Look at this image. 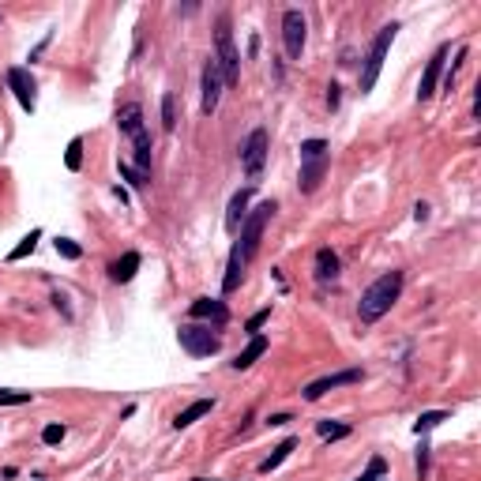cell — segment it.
<instances>
[{"label": "cell", "mask_w": 481, "mask_h": 481, "mask_svg": "<svg viewBox=\"0 0 481 481\" xmlns=\"http://www.w3.org/2000/svg\"><path fill=\"white\" fill-rule=\"evenodd\" d=\"M399 293H402V271H387L380 275L373 286H368L365 293H361V301H357V316L361 323H376L384 316V312H391V304L399 301Z\"/></svg>", "instance_id": "6da1fadb"}, {"label": "cell", "mask_w": 481, "mask_h": 481, "mask_svg": "<svg viewBox=\"0 0 481 481\" xmlns=\"http://www.w3.org/2000/svg\"><path fill=\"white\" fill-rule=\"evenodd\" d=\"M271 215H275V203L267 199V203H260L256 211H248L245 222H241V241H237L234 248H237V256H241L245 263L252 260L256 248H260V241H263V226L271 222Z\"/></svg>", "instance_id": "7a4b0ae2"}, {"label": "cell", "mask_w": 481, "mask_h": 481, "mask_svg": "<svg viewBox=\"0 0 481 481\" xmlns=\"http://www.w3.org/2000/svg\"><path fill=\"white\" fill-rule=\"evenodd\" d=\"M395 34H399V23H387V26H380V34H376L373 49H368L365 68H361V95H368V90L376 87V79H380V72H384V60H387V49H391Z\"/></svg>", "instance_id": "3957f363"}, {"label": "cell", "mask_w": 481, "mask_h": 481, "mask_svg": "<svg viewBox=\"0 0 481 481\" xmlns=\"http://www.w3.org/2000/svg\"><path fill=\"white\" fill-rule=\"evenodd\" d=\"M323 173H327V143L304 140L301 143V192H316Z\"/></svg>", "instance_id": "277c9868"}, {"label": "cell", "mask_w": 481, "mask_h": 481, "mask_svg": "<svg viewBox=\"0 0 481 481\" xmlns=\"http://www.w3.org/2000/svg\"><path fill=\"white\" fill-rule=\"evenodd\" d=\"M215 45H218L215 64L222 72V83H237L241 79V57H237V45H234V31H229V15H218Z\"/></svg>", "instance_id": "5b68a950"}, {"label": "cell", "mask_w": 481, "mask_h": 481, "mask_svg": "<svg viewBox=\"0 0 481 481\" xmlns=\"http://www.w3.org/2000/svg\"><path fill=\"white\" fill-rule=\"evenodd\" d=\"M241 158H245V173H248V181H260V173H263V162H267V132L263 128H256L252 136L245 140V147H241Z\"/></svg>", "instance_id": "8992f818"}, {"label": "cell", "mask_w": 481, "mask_h": 481, "mask_svg": "<svg viewBox=\"0 0 481 481\" xmlns=\"http://www.w3.org/2000/svg\"><path fill=\"white\" fill-rule=\"evenodd\" d=\"M177 339H181V346L188 350L192 357H211L218 350V335H215V331H211V327H196V323L181 327Z\"/></svg>", "instance_id": "52a82bcc"}, {"label": "cell", "mask_w": 481, "mask_h": 481, "mask_svg": "<svg viewBox=\"0 0 481 481\" xmlns=\"http://www.w3.org/2000/svg\"><path fill=\"white\" fill-rule=\"evenodd\" d=\"M304 34H309L304 15L297 12V8H290V12L282 15V42H286V53H290L293 60H297L301 49H304Z\"/></svg>", "instance_id": "ba28073f"}, {"label": "cell", "mask_w": 481, "mask_h": 481, "mask_svg": "<svg viewBox=\"0 0 481 481\" xmlns=\"http://www.w3.org/2000/svg\"><path fill=\"white\" fill-rule=\"evenodd\" d=\"M361 368H346V373H335V376H323V380H312L309 387H304V399L309 402H316V399H323L327 391H335V387H342V384H361Z\"/></svg>", "instance_id": "9c48e42d"}, {"label": "cell", "mask_w": 481, "mask_h": 481, "mask_svg": "<svg viewBox=\"0 0 481 481\" xmlns=\"http://www.w3.org/2000/svg\"><path fill=\"white\" fill-rule=\"evenodd\" d=\"M218 98H222V72L215 60H207L203 64V113L207 117L218 109Z\"/></svg>", "instance_id": "30bf717a"}, {"label": "cell", "mask_w": 481, "mask_h": 481, "mask_svg": "<svg viewBox=\"0 0 481 481\" xmlns=\"http://www.w3.org/2000/svg\"><path fill=\"white\" fill-rule=\"evenodd\" d=\"M8 87L15 90V98H19V106L26 109V113H34V79L26 68H8Z\"/></svg>", "instance_id": "8fae6325"}, {"label": "cell", "mask_w": 481, "mask_h": 481, "mask_svg": "<svg viewBox=\"0 0 481 481\" xmlns=\"http://www.w3.org/2000/svg\"><path fill=\"white\" fill-rule=\"evenodd\" d=\"M443 60H448V45H440V49L432 53L429 68H425V76H421V90H418V101H429L432 95H437V79H440V72H443Z\"/></svg>", "instance_id": "7c38bea8"}, {"label": "cell", "mask_w": 481, "mask_h": 481, "mask_svg": "<svg viewBox=\"0 0 481 481\" xmlns=\"http://www.w3.org/2000/svg\"><path fill=\"white\" fill-rule=\"evenodd\" d=\"M248 203H252V188H241L237 196L229 199V211H226V229L229 234L241 229V222H245V215H248Z\"/></svg>", "instance_id": "4fadbf2b"}, {"label": "cell", "mask_w": 481, "mask_h": 481, "mask_svg": "<svg viewBox=\"0 0 481 481\" xmlns=\"http://www.w3.org/2000/svg\"><path fill=\"white\" fill-rule=\"evenodd\" d=\"M117 124H120V132L132 136V140L147 136V128H143V109H140V106H124V109L117 113Z\"/></svg>", "instance_id": "5bb4252c"}, {"label": "cell", "mask_w": 481, "mask_h": 481, "mask_svg": "<svg viewBox=\"0 0 481 481\" xmlns=\"http://www.w3.org/2000/svg\"><path fill=\"white\" fill-rule=\"evenodd\" d=\"M188 312H192L196 320H215V323H226V320H229L226 304H222V301H211V297H196Z\"/></svg>", "instance_id": "9a60e30c"}, {"label": "cell", "mask_w": 481, "mask_h": 481, "mask_svg": "<svg viewBox=\"0 0 481 481\" xmlns=\"http://www.w3.org/2000/svg\"><path fill=\"white\" fill-rule=\"evenodd\" d=\"M263 354H267V339L263 335H252V342H248V346L234 357V368H237V373H245V368H252Z\"/></svg>", "instance_id": "2e32d148"}, {"label": "cell", "mask_w": 481, "mask_h": 481, "mask_svg": "<svg viewBox=\"0 0 481 481\" xmlns=\"http://www.w3.org/2000/svg\"><path fill=\"white\" fill-rule=\"evenodd\" d=\"M136 271H140V252H124L113 267H109L113 282H132V279H136Z\"/></svg>", "instance_id": "e0dca14e"}, {"label": "cell", "mask_w": 481, "mask_h": 481, "mask_svg": "<svg viewBox=\"0 0 481 481\" xmlns=\"http://www.w3.org/2000/svg\"><path fill=\"white\" fill-rule=\"evenodd\" d=\"M316 279L320 282H335L339 279V256L331 248H320L316 252Z\"/></svg>", "instance_id": "ac0fdd59"}, {"label": "cell", "mask_w": 481, "mask_h": 481, "mask_svg": "<svg viewBox=\"0 0 481 481\" xmlns=\"http://www.w3.org/2000/svg\"><path fill=\"white\" fill-rule=\"evenodd\" d=\"M211 410H215V399H196L192 406H184V410L177 414V421H173V425H177V429H188L192 421H199L203 414H211Z\"/></svg>", "instance_id": "d6986e66"}, {"label": "cell", "mask_w": 481, "mask_h": 481, "mask_svg": "<svg viewBox=\"0 0 481 481\" xmlns=\"http://www.w3.org/2000/svg\"><path fill=\"white\" fill-rule=\"evenodd\" d=\"M293 448H297V440H282V443H279V448H275V451H271V455H267V459L260 462V474H271V470H279V466H282V462H286V459H290V451H293Z\"/></svg>", "instance_id": "ffe728a7"}, {"label": "cell", "mask_w": 481, "mask_h": 481, "mask_svg": "<svg viewBox=\"0 0 481 481\" xmlns=\"http://www.w3.org/2000/svg\"><path fill=\"white\" fill-rule=\"evenodd\" d=\"M241 275H245V260L237 256V248L229 252V267H226V279H222V290L226 293H234L237 286H241Z\"/></svg>", "instance_id": "44dd1931"}, {"label": "cell", "mask_w": 481, "mask_h": 481, "mask_svg": "<svg viewBox=\"0 0 481 481\" xmlns=\"http://www.w3.org/2000/svg\"><path fill=\"white\" fill-rule=\"evenodd\" d=\"M38 241H42V229H31V234H26V237L19 241V245H15L12 252H8V260L15 263V260H23V256H31L34 248H38Z\"/></svg>", "instance_id": "7402d4cb"}, {"label": "cell", "mask_w": 481, "mask_h": 481, "mask_svg": "<svg viewBox=\"0 0 481 481\" xmlns=\"http://www.w3.org/2000/svg\"><path fill=\"white\" fill-rule=\"evenodd\" d=\"M136 143V170L147 173L151 170V136H140V140H132Z\"/></svg>", "instance_id": "603a6c76"}, {"label": "cell", "mask_w": 481, "mask_h": 481, "mask_svg": "<svg viewBox=\"0 0 481 481\" xmlns=\"http://www.w3.org/2000/svg\"><path fill=\"white\" fill-rule=\"evenodd\" d=\"M316 432L323 440H342L350 437V425H339V421H316Z\"/></svg>", "instance_id": "cb8c5ba5"}, {"label": "cell", "mask_w": 481, "mask_h": 481, "mask_svg": "<svg viewBox=\"0 0 481 481\" xmlns=\"http://www.w3.org/2000/svg\"><path fill=\"white\" fill-rule=\"evenodd\" d=\"M162 128L165 132L177 128V101H173V95H162Z\"/></svg>", "instance_id": "d4e9b609"}, {"label": "cell", "mask_w": 481, "mask_h": 481, "mask_svg": "<svg viewBox=\"0 0 481 481\" xmlns=\"http://www.w3.org/2000/svg\"><path fill=\"white\" fill-rule=\"evenodd\" d=\"M440 421H448V414H443V410H432V414H421V418H418V421H414V432H418V437H421V432H429V429H432V425H440Z\"/></svg>", "instance_id": "484cf974"}, {"label": "cell", "mask_w": 481, "mask_h": 481, "mask_svg": "<svg viewBox=\"0 0 481 481\" xmlns=\"http://www.w3.org/2000/svg\"><path fill=\"white\" fill-rule=\"evenodd\" d=\"M64 165H68V170H79V165H83V140H72V143H68Z\"/></svg>", "instance_id": "4316f807"}, {"label": "cell", "mask_w": 481, "mask_h": 481, "mask_svg": "<svg viewBox=\"0 0 481 481\" xmlns=\"http://www.w3.org/2000/svg\"><path fill=\"white\" fill-rule=\"evenodd\" d=\"M57 252L64 256V260H79V256H83V248L76 245V241H68V237H57Z\"/></svg>", "instance_id": "83f0119b"}, {"label": "cell", "mask_w": 481, "mask_h": 481, "mask_svg": "<svg viewBox=\"0 0 481 481\" xmlns=\"http://www.w3.org/2000/svg\"><path fill=\"white\" fill-rule=\"evenodd\" d=\"M31 402V391H0V406H23Z\"/></svg>", "instance_id": "f1b7e54d"}, {"label": "cell", "mask_w": 481, "mask_h": 481, "mask_svg": "<svg viewBox=\"0 0 481 481\" xmlns=\"http://www.w3.org/2000/svg\"><path fill=\"white\" fill-rule=\"evenodd\" d=\"M267 320H271V309H260V312H256V316L252 320H248L245 323V327H248V335H260V327H263V323Z\"/></svg>", "instance_id": "f546056e"}, {"label": "cell", "mask_w": 481, "mask_h": 481, "mask_svg": "<svg viewBox=\"0 0 481 481\" xmlns=\"http://www.w3.org/2000/svg\"><path fill=\"white\" fill-rule=\"evenodd\" d=\"M42 440H45V443H60V440H64V425H45V429H42Z\"/></svg>", "instance_id": "4dcf8cb0"}, {"label": "cell", "mask_w": 481, "mask_h": 481, "mask_svg": "<svg viewBox=\"0 0 481 481\" xmlns=\"http://www.w3.org/2000/svg\"><path fill=\"white\" fill-rule=\"evenodd\" d=\"M120 177H128V181L136 184V188H143V184H147V181H143V173H140V170H132L128 162H120Z\"/></svg>", "instance_id": "1f68e13d"}, {"label": "cell", "mask_w": 481, "mask_h": 481, "mask_svg": "<svg viewBox=\"0 0 481 481\" xmlns=\"http://www.w3.org/2000/svg\"><path fill=\"white\" fill-rule=\"evenodd\" d=\"M327 106H331V109L339 106V87H335V83H331V87H327Z\"/></svg>", "instance_id": "d6a6232c"}, {"label": "cell", "mask_w": 481, "mask_h": 481, "mask_svg": "<svg viewBox=\"0 0 481 481\" xmlns=\"http://www.w3.org/2000/svg\"><path fill=\"white\" fill-rule=\"evenodd\" d=\"M414 218L425 222V218H429V207H425V203H418V207H414Z\"/></svg>", "instance_id": "836d02e7"}, {"label": "cell", "mask_w": 481, "mask_h": 481, "mask_svg": "<svg viewBox=\"0 0 481 481\" xmlns=\"http://www.w3.org/2000/svg\"><path fill=\"white\" fill-rule=\"evenodd\" d=\"M357 481H384V474H373V470H368V474H361Z\"/></svg>", "instance_id": "e575fe53"}, {"label": "cell", "mask_w": 481, "mask_h": 481, "mask_svg": "<svg viewBox=\"0 0 481 481\" xmlns=\"http://www.w3.org/2000/svg\"><path fill=\"white\" fill-rule=\"evenodd\" d=\"M196 481H215V478H196Z\"/></svg>", "instance_id": "d590c367"}]
</instances>
